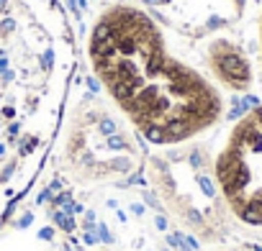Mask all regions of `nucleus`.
Returning a JSON list of instances; mask_svg holds the SVG:
<instances>
[{
    "label": "nucleus",
    "mask_w": 262,
    "mask_h": 251,
    "mask_svg": "<svg viewBox=\"0 0 262 251\" xmlns=\"http://www.w3.org/2000/svg\"><path fill=\"white\" fill-rule=\"evenodd\" d=\"M72 74L75 34L62 0H0V225L44 172Z\"/></svg>",
    "instance_id": "nucleus-1"
},
{
    "label": "nucleus",
    "mask_w": 262,
    "mask_h": 251,
    "mask_svg": "<svg viewBox=\"0 0 262 251\" xmlns=\"http://www.w3.org/2000/svg\"><path fill=\"white\" fill-rule=\"evenodd\" d=\"M88 62L116 110L152 146L188 144L224 113L219 90L134 0H111L95 13Z\"/></svg>",
    "instance_id": "nucleus-2"
},
{
    "label": "nucleus",
    "mask_w": 262,
    "mask_h": 251,
    "mask_svg": "<svg viewBox=\"0 0 262 251\" xmlns=\"http://www.w3.org/2000/svg\"><path fill=\"white\" fill-rule=\"evenodd\" d=\"M57 169L70 185H123L144 169V144L111 100L88 92L64 110Z\"/></svg>",
    "instance_id": "nucleus-3"
},
{
    "label": "nucleus",
    "mask_w": 262,
    "mask_h": 251,
    "mask_svg": "<svg viewBox=\"0 0 262 251\" xmlns=\"http://www.w3.org/2000/svg\"><path fill=\"white\" fill-rule=\"evenodd\" d=\"M134 3L155 16L167 34L185 39H203L226 29L244 8V0H134Z\"/></svg>",
    "instance_id": "nucleus-4"
},
{
    "label": "nucleus",
    "mask_w": 262,
    "mask_h": 251,
    "mask_svg": "<svg viewBox=\"0 0 262 251\" xmlns=\"http://www.w3.org/2000/svg\"><path fill=\"white\" fill-rule=\"evenodd\" d=\"M206 62L211 67V72L229 87L234 90H247L252 82V67L247 62V57L226 39H216L208 44L206 52Z\"/></svg>",
    "instance_id": "nucleus-5"
},
{
    "label": "nucleus",
    "mask_w": 262,
    "mask_h": 251,
    "mask_svg": "<svg viewBox=\"0 0 262 251\" xmlns=\"http://www.w3.org/2000/svg\"><path fill=\"white\" fill-rule=\"evenodd\" d=\"M254 251H262V246H254Z\"/></svg>",
    "instance_id": "nucleus-6"
}]
</instances>
